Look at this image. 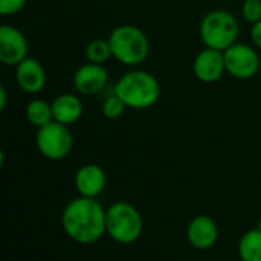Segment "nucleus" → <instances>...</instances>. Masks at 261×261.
I'll use <instances>...</instances> for the list:
<instances>
[{
  "label": "nucleus",
  "mask_w": 261,
  "mask_h": 261,
  "mask_svg": "<svg viewBox=\"0 0 261 261\" xmlns=\"http://www.w3.org/2000/svg\"><path fill=\"white\" fill-rule=\"evenodd\" d=\"M106 213L96 199L78 196L67 202L61 213L63 231L78 245H93L107 234Z\"/></svg>",
  "instance_id": "1"
},
{
  "label": "nucleus",
  "mask_w": 261,
  "mask_h": 261,
  "mask_svg": "<svg viewBox=\"0 0 261 261\" xmlns=\"http://www.w3.org/2000/svg\"><path fill=\"white\" fill-rule=\"evenodd\" d=\"M113 92L122 99L127 109L145 110L159 101L161 84L153 73L135 69L125 72L116 81Z\"/></svg>",
  "instance_id": "2"
},
{
  "label": "nucleus",
  "mask_w": 261,
  "mask_h": 261,
  "mask_svg": "<svg viewBox=\"0 0 261 261\" xmlns=\"http://www.w3.org/2000/svg\"><path fill=\"white\" fill-rule=\"evenodd\" d=\"M113 58L121 64L136 67L142 64L150 54V40L147 34L135 24H119L109 35Z\"/></svg>",
  "instance_id": "3"
},
{
  "label": "nucleus",
  "mask_w": 261,
  "mask_h": 261,
  "mask_svg": "<svg viewBox=\"0 0 261 261\" xmlns=\"http://www.w3.org/2000/svg\"><path fill=\"white\" fill-rule=\"evenodd\" d=\"M107 236L119 245H133L144 231V220L139 210L130 202H115L106 213Z\"/></svg>",
  "instance_id": "4"
},
{
  "label": "nucleus",
  "mask_w": 261,
  "mask_h": 261,
  "mask_svg": "<svg viewBox=\"0 0 261 261\" xmlns=\"http://www.w3.org/2000/svg\"><path fill=\"white\" fill-rule=\"evenodd\" d=\"M200 38L205 47L225 52L228 47L237 43L240 26L229 11L213 9L200 21Z\"/></svg>",
  "instance_id": "5"
},
{
  "label": "nucleus",
  "mask_w": 261,
  "mask_h": 261,
  "mask_svg": "<svg viewBox=\"0 0 261 261\" xmlns=\"http://www.w3.org/2000/svg\"><path fill=\"white\" fill-rule=\"evenodd\" d=\"M35 145L43 158L49 161H61L67 158L73 148V135L69 125L52 121L50 124L38 128Z\"/></svg>",
  "instance_id": "6"
},
{
  "label": "nucleus",
  "mask_w": 261,
  "mask_h": 261,
  "mask_svg": "<svg viewBox=\"0 0 261 261\" xmlns=\"http://www.w3.org/2000/svg\"><path fill=\"white\" fill-rule=\"evenodd\" d=\"M225 66L226 73L237 80H249L254 78L260 70V55L255 47L236 43L228 47L225 52Z\"/></svg>",
  "instance_id": "7"
},
{
  "label": "nucleus",
  "mask_w": 261,
  "mask_h": 261,
  "mask_svg": "<svg viewBox=\"0 0 261 261\" xmlns=\"http://www.w3.org/2000/svg\"><path fill=\"white\" fill-rule=\"evenodd\" d=\"M29 44L24 34L9 24L0 28V63L3 66L15 67L28 58Z\"/></svg>",
  "instance_id": "8"
},
{
  "label": "nucleus",
  "mask_w": 261,
  "mask_h": 261,
  "mask_svg": "<svg viewBox=\"0 0 261 261\" xmlns=\"http://www.w3.org/2000/svg\"><path fill=\"white\" fill-rule=\"evenodd\" d=\"M73 89L83 96H93L101 93L109 84V73L104 66L86 63L80 66L72 78Z\"/></svg>",
  "instance_id": "9"
},
{
  "label": "nucleus",
  "mask_w": 261,
  "mask_h": 261,
  "mask_svg": "<svg viewBox=\"0 0 261 261\" xmlns=\"http://www.w3.org/2000/svg\"><path fill=\"white\" fill-rule=\"evenodd\" d=\"M194 76L202 83H216L226 73L225 55L222 50L205 47L200 50L193 63Z\"/></svg>",
  "instance_id": "10"
},
{
  "label": "nucleus",
  "mask_w": 261,
  "mask_h": 261,
  "mask_svg": "<svg viewBox=\"0 0 261 261\" xmlns=\"http://www.w3.org/2000/svg\"><path fill=\"white\" fill-rule=\"evenodd\" d=\"M188 243L197 251L211 249L219 240V226L210 216H196L187 228Z\"/></svg>",
  "instance_id": "11"
},
{
  "label": "nucleus",
  "mask_w": 261,
  "mask_h": 261,
  "mask_svg": "<svg viewBox=\"0 0 261 261\" xmlns=\"http://www.w3.org/2000/svg\"><path fill=\"white\" fill-rule=\"evenodd\" d=\"M15 81L24 93L37 95L46 86V70L37 58L28 57L15 66Z\"/></svg>",
  "instance_id": "12"
},
{
  "label": "nucleus",
  "mask_w": 261,
  "mask_h": 261,
  "mask_svg": "<svg viewBox=\"0 0 261 261\" xmlns=\"http://www.w3.org/2000/svg\"><path fill=\"white\" fill-rule=\"evenodd\" d=\"M73 184L78 191V196L96 199L106 188L107 176H106V171L99 165L86 164L76 170Z\"/></svg>",
  "instance_id": "13"
},
{
  "label": "nucleus",
  "mask_w": 261,
  "mask_h": 261,
  "mask_svg": "<svg viewBox=\"0 0 261 261\" xmlns=\"http://www.w3.org/2000/svg\"><path fill=\"white\" fill-rule=\"evenodd\" d=\"M50 104H52L54 121L69 127L78 122L84 112L83 101L75 93H61L55 96Z\"/></svg>",
  "instance_id": "14"
},
{
  "label": "nucleus",
  "mask_w": 261,
  "mask_h": 261,
  "mask_svg": "<svg viewBox=\"0 0 261 261\" xmlns=\"http://www.w3.org/2000/svg\"><path fill=\"white\" fill-rule=\"evenodd\" d=\"M237 252L242 261H261V231L258 228L249 229L240 237Z\"/></svg>",
  "instance_id": "15"
},
{
  "label": "nucleus",
  "mask_w": 261,
  "mask_h": 261,
  "mask_svg": "<svg viewBox=\"0 0 261 261\" xmlns=\"http://www.w3.org/2000/svg\"><path fill=\"white\" fill-rule=\"evenodd\" d=\"M26 119L29 121L31 125L41 128L54 121V113H52V104L44 101V99H32L26 106Z\"/></svg>",
  "instance_id": "16"
},
{
  "label": "nucleus",
  "mask_w": 261,
  "mask_h": 261,
  "mask_svg": "<svg viewBox=\"0 0 261 261\" xmlns=\"http://www.w3.org/2000/svg\"><path fill=\"white\" fill-rule=\"evenodd\" d=\"M84 54H86V58H87L89 63L101 64V66H104L113 57L110 43H109V40H104V38H95V40H92L86 46Z\"/></svg>",
  "instance_id": "17"
},
{
  "label": "nucleus",
  "mask_w": 261,
  "mask_h": 261,
  "mask_svg": "<svg viewBox=\"0 0 261 261\" xmlns=\"http://www.w3.org/2000/svg\"><path fill=\"white\" fill-rule=\"evenodd\" d=\"M127 106L122 102V99L113 92L112 95L106 96L104 101H102V107H101V112L102 115L107 118V119H116L119 116L124 115Z\"/></svg>",
  "instance_id": "18"
},
{
  "label": "nucleus",
  "mask_w": 261,
  "mask_h": 261,
  "mask_svg": "<svg viewBox=\"0 0 261 261\" xmlns=\"http://www.w3.org/2000/svg\"><path fill=\"white\" fill-rule=\"evenodd\" d=\"M242 15L251 24H255L257 21H260L261 0H245L242 5Z\"/></svg>",
  "instance_id": "19"
},
{
  "label": "nucleus",
  "mask_w": 261,
  "mask_h": 261,
  "mask_svg": "<svg viewBox=\"0 0 261 261\" xmlns=\"http://www.w3.org/2000/svg\"><path fill=\"white\" fill-rule=\"evenodd\" d=\"M26 2L28 0H0V14L3 17L15 15L26 6Z\"/></svg>",
  "instance_id": "20"
},
{
  "label": "nucleus",
  "mask_w": 261,
  "mask_h": 261,
  "mask_svg": "<svg viewBox=\"0 0 261 261\" xmlns=\"http://www.w3.org/2000/svg\"><path fill=\"white\" fill-rule=\"evenodd\" d=\"M251 40H252L254 46L261 50V20L257 21L255 24H252V28H251Z\"/></svg>",
  "instance_id": "21"
},
{
  "label": "nucleus",
  "mask_w": 261,
  "mask_h": 261,
  "mask_svg": "<svg viewBox=\"0 0 261 261\" xmlns=\"http://www.w3.org/2000/svg\"><path fill=\"white\" fill-rule=\"evenodd\" d=\"M6 107V89L5 86H0V110L3 112Z\"/></svg>",
  "instance_id": "22"
},
{
  "label": "nucleus",
  "mask_w": 261,
  "mask_h": 261,
  "mask_svg": "<svg viewBox=\"0 0 261 261\" xmlns=\"http://www.w3.org/2000/svg\"><path fill=\"white\" fill-rule=\"evenodd\" d=\"M257 228H258V229H260V231H261V219H260V220H258V225H257Z\"/></svg>",
  "instance_id": "23"
}]
</instances>
